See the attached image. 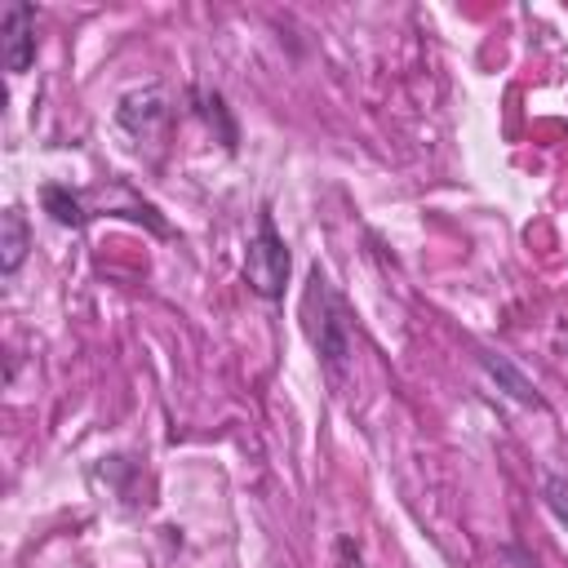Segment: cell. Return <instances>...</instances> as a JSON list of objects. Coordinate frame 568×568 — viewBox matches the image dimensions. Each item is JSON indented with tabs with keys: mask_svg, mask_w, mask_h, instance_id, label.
<instances>
[{
	"mask_svg": "<svg viewBox=\"0 0 568 568\" xmlns=\"http://www.w3.org/2000/svg\"><path fill=\"white\" fill-rule=\"evenodd\" d=\"M302 320L311 333V346L320 355V364L328 368V377H346L351 364V311L342 302V293L328 284V275L320 266H311L306 280V297H302Z\"/></svg>",
	"mask_w": 568,
	"mask_h": 568,
	"instance_id": "cell-1",
	"label": "cell"
},
{
	"mask_svg": "<svg viewBox=\"0 0 568 568\" xmlns=\"http://www.w3.org/2000/svg\"><path fill=\"white\" fill-rule=\"evenodd\" d=\"M288 266H293L288 244H284V235L275 231L271 213H262V217H257V231H253V240H248V248H244V284H248L257 297L280 302V297H284V284H288Z\"/></svg>",
	"mask_w": 568,
	"mask_h": 568,
	"instance_id": "cell-2",
	"label": "cell"
},
{
	"mask_svg": "<svg viewBox=\"0 0 568 568\" xmlns=\"http://www.w3.org/2000/svg\"><path fill=\"white\" fill-rule=\"evenodd\" d=\"M0 53H4V71L9 75H22L31 62H36V9L13 0L4 4V18H0Z\"/></svg>",
	"mask_w": 568,
	"mask_h": 568,
	"instance_id": "cell-3",
	"label": "cell"
},
{
	"mask_svg": "<svg viewBox=\"0 0 568 568\" xmlns=\"http://www.w3.org/2000/svg\"><path fill=\"white\" fill-rule=\"evenodd\" d=\"M169 120V98L164 89L146 84V89H133L115 102V124L129 133V138H151L160 124Z\"/></svg>",
	"mask_w": 568,
	"mask_h": 568,
	"instance_id": "cell-4",
	"label": "cell"
},
{
	"mask_svg": "<svg viewBox=\"0 0 568 568\" xmlns=\"http://www.w3.org/2000/svg\"><path fill=\"white\" fill-rule=\"evenodd\" d=\"M27 248H31V226H27V213L18 204H9L0 213V275L13 280L18 266L27 262Z\"/></svg>",
	"mask_w": 568,
	"mask_h": 568,
	"instance_id": "cell-5",
	"label": "cell"
},
{
	"mask_svg": "<svg viewBox=\"0 0 568 568\" xmlns=\"http://www.w3.org/2000/svg\"><path fill=\"white\" fill-rule=\"evenodd\" d=\"M479 368L488 373V382L497 386V390H506L515 404H524V408H541V395H537V386L506 359V355H497V351H479Z\"/></svg>",
	"mask_w": 568,
	"mask_h": 568,
	"instance_id": "cell-6",
	"label": "cell"
},
{
	"mask_svg": "<svg viewBox=\"0 0 568 568\" xmlns=\"http://www.w3.org/2000/svg\"><path fill=\"white\" fill-rule=\"evenodd\" d=\"M40 204H44V213L58 222V226H84L89 222V209H84V200L71 191V186H58V182H49L44 191H40Z\"/></svg>",
	"mask_w": 568,
	"mask_h": 568,
	"instance_id": "cell-7",
	"label": "cell"
},
{
	"mask_svg": "<svg viewBox=\"0 0 568 568\" xmlns=\"http://www.w3.org/2000/svg\"><path fill=\"white\" fill-rule=\"evenodd\" d=\"M191 102H200V115L213 124H222V133H226V151H235V124H231V115H226V106H222V98L217 93H209V89H191Z\"/></svg>",
	"mask_w": 568,
	"mask_h": 568,
	"instance_id": "cell-8",
	"label": "cell"
},
{
	"mask_svg": "<svg viewBox=\"0 0 568 568\" xmlns=\"http://www.w3.org/2000/svg\"><path fill=\"white\" fill-rule=\"evenodd\" d=\"M541 497H546V506H550V515L568 528V479L564 475H546V484H541Z\"/></svg>",
	"mask_w": 568,
	"mask_h": 568,
	"instance_id": "cell-9",
	"label": "cell"
}]
</instances>
